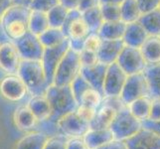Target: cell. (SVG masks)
I'll return each instance as SVG.
<instances>
[{"instance_id": "cell-21", "label": "cell", "mask_w": 160, "mask_h": 149, "mask_svg": "<svg viewBox=\"0 0 160 149\" xmlns=\"http://www.w3.org/2000/svg\"><path fill=\"white\" fill-rule=\"evenodd\" d=\"M147 66L160 64V36H149L140 48Z\"/></svg>"}, {"instance_id": "cell-24", "label": "cell", "mask_w": 160, "mask_h": 149, "mask_svg": "<svg viewBox=\"0 0 160 149\" xmlns=\"http://www.w3.org/2000/svg\"><path fill=\"white\" fill-rule=\"evenodd\" d=\"M144 75L149 87L151 98H160V64L147 66Z\"/></svg>"}, {"instance_id": "cell-46", "label": "cell", "mask_w": 160, "mask_h": 149, "mask_svg": "<svg viewBox=\"0 0 160 149\" xmlns=\"http://www.w3.org/2000/svg\"><path fill=\"white\" fill-rule=\"evenodd\" d=\"M85 40L86 39H73L69 40L70 44V49H72L73 51L77 53H81L82 50L85 49Z\"/></svg>"}, {"instance_id": "cell-23", "label": "cell", "mask_w": 160, "mask_h": 149, "mask_svg": "<svg viewBox=\"0 0 160 149\" xmlns=\"http://www.w3.org/2000/svg\"><path fill=\"white\" fill-rule=\"evenodd\" d=\"M126 23L123 21L103 22L101 29L98 30V35L102 40H122L126 29Z\"/></svg>"}, {"instance_id": "cell-20", "label": "cell", "mask_w": 160, "mask_h": 149, "mask_svg": "<svg viewBox=\"0 0 160 149\" xmlns=\"http://www.w3.org/2000/svg\"><path fill=\"white\" fill-rule=\"evenodd\" d=\"M82 138H84L88 149H97L115 140L112 132L109 128L90 129Z\"/></svg>"}, {"instance_id": "cell-47", "label": "cell", "mask_w": 160, "mask_h": 149, "mask_svg": "<svg viewBox=\"0 0 160 149\" xmlns=\"http://www.w3.org/2000/svg\"><path fill=\"white\" fill-rule=\"evenodd\" d=\"M97 149H128L124 141L121 140H113L112 142L108 143V144L103 145L102 147H98Z\"/></svg>"}, {"instance_id": "cell-25", "label": "cell", "mask_w": 160, "mask_h": 149, "mask_svg": "<svg viewBox=\"0 0 160 149\" xmlns=\"http://www.w3.org/2000/svg\"><path fill=\"white\" fill-rule=\"evenodd\" d=\"M15 123L22 130H31L36 126L38 119L31 112V109L27 107H20L16 110L14 114Z\"/></svg>"}, {"instance_id": "cell-51", "label": "cell", "mask_w": 160, "mask_h": 149, "mask_svg": "<svg viewBox=\"0 0 160 149\" xmlns=\"http://www.w3.org/2000/svg\"><path fill=\"white\" fill-rule=\"evenodd\" d=\"M33 0H12L13 5H18V6L29 7Z\"/></svg>"}, {"instance_id": "cell-27", "label": "cell", "mask_w": 160, "mask_h": 149, "mask_svg": "<svg viewBox=\"0 0 160 149\" xmlns=\"http://www.w3.org/2000/svg\"><path fill=\"white\" fill-rule=\"evenodd\" d=\"M120 19L124 23L129 24L137 22L141 17L140 9L136 0H124L120 5Z\"/></svg>"}, {"instance_id": "cell-28", "label": "cell", "mask_w": 160, "mask_h": 149, "mask_svg": "<svg viewBox=\"0 0 160 149\" xmlns=\"http://www.w3.org/2000/svg\"><path fill=\"white\" fill-rule=\"evenodd\" d=\"M151 101L149 97H143L135 99L128 107L130 112L139 120H147L149 118L150 109H151Z\"/></svg>"}, {"instance_id": "cell-7", "label": "cell", "mask_w": 160, "mask_h": 149, "mask_svg": "<svg viewBox=\"0 0 160 149\" xmlns=\"http://www.w3.org/2000/svg\"><path fill=\"white\" fill-rule=\"evenodd\" d=\"M117 63L128 76L143 73L147 67V63L141 53V50L139 48H133L125 45Z\"/></svg>"}, {"instance_id": "cell-37", "label": "cell", "mask_w": 160, "mask_h": 149, "mask_svg": "<svg viewBox=\"0 0 160 149\" xmlns=\"http://www.w3.org/2000/svg\"><path fill=\"white\" fill-rule=\"evenodd\" d=\"M58 4L59 0H33L29 8L32 11H40V12L48 13Z\"/></svg>"}, {"instance_id": "cell-29", "label": "cell", "mask_w": 160, "mask_h": 149, "mask_svg": "<svg viewBox=\"0 0 160 149\" xmlns=\"http://www.w3.org/2000/svg\"><path fill=\"white\" fill-rule=\"evenodd\" d=\"M49 28H50V24H49L47 13L31 10L29 18V32L39 36Z\"/></svg>"}, {"instance_id": "cell-11", "label": "cell", "mask_w": 160, "mask_h": 149, "mask_svg": "<svg viewBox=\"0 0 160 149\" xmlns=\"http://www.w3.org/2000/svg\"><path fill=\"white\" fill-rule=\"evenodd\" d=\"M62 134L68 137H84V135L91 129L90 122L82 118L77 112H70L64 115L57 122Z\"/></svg>"}, {"instance_id": "cell-50", "label": "cell", "mask_w": 160, "mask_h": 149, "mask_svg": "<svg viewBox=\"0 0 160 149\" xmlns=\"http://www.w3.org/2000/svg\"><path fill=\"white\" fill-rule=\"evenodd\" d=\"M12 0H0V21L4 13L12 6Z\"/></svg>"}, {"instance_id": "cell-43", "label": "cell", "mask_w": 160, "mask_h": 149, "mask_svg": "<svg viewBox=\"0 0 160 149\" xmlns=\"http://www.w3.org/2000/svg\"><path fill=\"white\" fill-rule=\"evenodd\" d=\"M148 120L153 122L160 121V98H152L151 101V109Z\"/></svg>"}, {"instance_id": "cell-45", "label": "cell", "mask_w": 160, "mask_h": 149, "mask_svg": "<svg viewBox=\"0 0 160 149\" xmlns=\"http://www.w3.org/2000/svg\"><path fill=\"white\" fill-rule=\"evenodd\" d=\"M100 5H101V0H80L79 10L82 13L87 10L100 6Z\"/></svg>"}, {"instance_id": "cell-33", "label": "cell", "mask_w": 160, "mask_h": 149, "mask_svg": "<svg viewBox=\"0 0 160 149\" xmlns=\"http://www.w3.org/2000/svg\"><path fill=\"white\" fill-rule=\"evenodd\" d=\"M103 102H104V96L102 92H100L98 90L93 89L92 87L82 96L79 102V106H85V107L98 109L102 106Z\"/></svg>"}, {"instance_id": "cell-14", "label": "cell", "mask_w": 160, "mask_h": 149, "mask_svg": "<svg viewBox=\"0 0 160 149\" xmlns=\"http://www.w3.org/2000/svg\"><path fill=\"white\" fill-rule=\"evenodd\" d=\"M21 61L14 43H0V69L2 71L8 75H16Z\"/></svg>"}, {"instance_id": "cell-40", "label": "cell", "mask_w": 160, "mask_h": 149, "mask_svg": "<svg viewBox=\"0 0 160 149\" xmlns=\"http://www.w3.org/2000/svg\"><path fill=\"white\" fill-rule=\"evenodd\" d=\"M141 14L160 9V0H136Z\"/></svg>"}, {"instance_id": "cell-3", "label": "cell", "mask_w": 160, "mask_h": 149, "mask_svg": "<svg viewBox=\"0 0 160 149\" xmlns=\"http://www.w3.org/2000/svg\"><path fill=\"white\" fill-rule=\"evenodd\" d=\"M17 75L24 82L27 90L33 97L46 95L50 85L47 81L41 61L22 60Z\"/></svg>"}, {"instance_id": "cell-4", "label": "cell", "mask_w": 160, "mask_h": 149, "mask_svg": "<svg viewBox=\"0 0 160 149\" xmlns=\"http://www.w3.org/2000/svg\"><path fill=\"white\" fill-rule=\"evenodd\" d=\"M142 128V121L136 118L125 106L118 110L117 117L109 126L114 139L121 141H124L132 135L136 134Z\"/></svg>"}, {"instance_id": "cell-30", "label": "cell", "mask_w": 160, "mask_h": 149, "mask_svg": "<svg viewBox=\"0 0 160 149\" xmlns=\"http://www.w3.org/2000/svg\"><path fill=\"white\" fill-rule=\"evenodd\" d=\"M139 23L150 36H157L160 34V9L142 14L138 20Z\"/></svg>"}, {"instance_id": "cell-42", "label": "cell", "mask_w": 160, "mask_h": 149, "mask_svg": "<svg viewBox=\"0 0 160 149\" xmlns=\"http://www.w3.org/2000/svg\"><path fill=\"white\" fill-rule=\"evenodd\" d=\"M97 110L98 109H95V108H92V107H85V106H79L78 108H77L76 112H78V114L82 118H84L86 121L88 122H92V120L95 117V115L97 113Z\"/></svg>"}, {"instance_id": "cell-5", "label": "cell", "mask_w": 160, "mask_h": 149, "mask_svg": "<svg viewBox=\"0 0 160 149\" xmlns=\"http://www.w3.org/2000/svg\"><path fill=\"white\" fill-rule=\"evenodd\" d=\"M82 63L80 54L69 49L64 58L58 65L55 73L53 85L70 86L73 81L81 74Z\"/></svg>"}, {"instance_id": "cell-38", "label": "cell", "mask_w": 160, "mask_h": 149, "mask_svg": "<svg viewBox=\"0 0 160 149\" xmlns=\"http://www.w3.org/2000/svg\"><path fill=\"white\" fill-rule=\"evenodd\" d=\"M102 42V39L101 38V36L98 35V33L92 32L91 34L86 38L84 50H88V51L98 53V49L101 47Z\"/></svg>"}, {"instance_id": "cell-53", "label": "cell", "mask_w": 160, "mask_h": 149, "mask_svg": "<svg viewBox=\"0 0 160 149\" xmlns=\"http://www.w3.org/2000/svg\"><path fill=\"white\" fill-rule=\"evenodd\" d=\"M159 36H160V34H159Z\"/></svg>"}, {"instance_id": "cell-15", "label": "cell", "mask_w": 160, "mask_h": 149, "mask_svg": "<svg viewBox=\"0 0 160 149\" xmlns=\"http://www.w3.org/2000/svg\"><path fill=\"white\" fill-rule=\"evenodd\" d=\"M128 149H160V135L143 127L136 134L124 140Z\"/></svg>"}, {"instance_id": "cell-39", "label": "cell", "mask_w": 160, "mask_h": 149, "mask_svg": "<svg viewBox=\"0 0 160 149\" xmlns=\"http://www.w3.org/2000/svg\"><path fill=\"white\" fill-rule=\"evenodd\" d=\"M67 141L68 139L66 138L65 135L50 137L47 140L44 149H67Z\"/></svg>"}, {"instance_id": "cell-17", "label": "cell", "mask_w": 160, "mask_h": 149, "mask_svg": "<svg viewBox=\"0 0 160 149\" xmlns=\"http://www.w3.org/2000/svg\"><path fill=\"white\" fill-rule=\"evenodd\" d=\"M108 70V65L98 62L97 64L89 66V67H82L81 75L89 82V84L103 95V84Z\"/></svg>"}, {"instance_id": "cell-1", "label": "cell", "mask_w": 160, "mask_h": 149, "mask_svg": "<svg viewBox=\"0 0 160 149\" xmlns=\"http://www.w3.org/2000/svg\"><path fill=\"white\" fill-rule=\"evenodd\" d=\"M29 7L12 5L0 21V43H16L29 32Z\"/></svg>"}, {"instance_id": "cell-49", "label": "cell", "mask_w": 160, "mask_h": 149, "mask_svg": "<svg viewBox=\"0 0 160 149\" xmlns=\"http://www.w3.org/2000/svg\"><path fill=\"white\" fill-rule=\"evenodd\" d=\"M142 125L144 128H147V129H150L154 132H156L160 135V121L159 122H153V121H150V120H143L142 121Z\"/></svg>"}, {"instance_id": "cell-12", "label": "cell", "mask_w": 160, "mask_h": 149, "mask_svg": "<svg viewBox=\"0 0 160 149\" xmlns=\"http://www.w3.org/2000/svg\"><path fill=\"white\" fill-rule=\"evenodd\" d=\"M18 53L22 60L26 61H41L44 53V46L39 36L28 32L26 35L15 43Z\"/></svg>"}, {"instance_id": "cell-18", "label": "cell", "mask_w": 160, "mask_h": 149, "mask_svg": "<svg viewBox=\"0 0 160 149\" xmlns=\"http://www.w3.org/2000/svg\"><path fill=\"white\" fill-rule=\"evenodd\" d=\"M123 47L124 43L122 40H102L97 53L98 62L108 66L117 63Z\"/></svg>"}, {"instance_id": "cell-44", "label": "cell", "mask_w": 160, "mask_h": 149, "mask_svg": "<svg viewBox=\"0 0 160 149\" xmlns=\"http://www.w3.org/2000/svg\"><path fill=\"white\" fill-rule=\"evenodd\" d=\"M67 149H88L82 137H72L67 141Z\"/></svg>"}, {"instance_id": "cell-10", "label": "cell", "mask_w": 160, "mask_h": 149, "mask_svg": "<svg viewBox=\"0 0 160 149\" xmlns=\"http://www.w3.org/2000/svg\"><path fill=\"white\" fill-rule=\"evenodd\" d=\"M61 29L69 40L86 39L92 33L79 9L69 11L65 23Z\"/></svg>"}, {"instance_id": "cell-2", "label": "cell", "mask_w": 160, "mask_h": 149, "mask_svg": "<svg viewBox=\"0 0 160 149\" xmlns=\"http://www.w3.org/2000/svg\"><path fill=\"white\" fill-rule=\"evenodd\" d=\"M45 96L52 107V115L48 121L53 123L57 124L60 118L70 112H76L79 107L71 86L51 85Z\"/></svg>"}, {"instance_id": "cell-9", "label": "cell", "mask_w": 160, "mask_h": 149, "mask_svg": "<svg viewBox=\"0 0 160 149\" xmlns=\"http://www.w3.org/2000/svg\"><path fill=\"white\" fill-rule=\"evenodd\" d=\"M126 79H128V75L124 73L118 63L108 65L103 84L104 98H118Z\"/></svg>"}, {"instance_id": "cell-41", "label": "cell", "mask_w": 160, "mask_h": 149, "mask_svg": "<svg viewBox=\"0 0 160 149\" xmlns=\"http://www.w3.org/2000/svg\"><path fill=\"white\" fill-rule=\"evenodd\" d=\"M80 59L82 67H89V66H92L98 62L97 53L88 51V50H82L80 53Z\"/></svg>"}, {"instance_id": "cell-8", "label": "cell", "mask_w": 160, "mask_h": 149, "mask_svg": "<svg viewBox=\"0 0 160 149\" xmlns=\"http://www.w3.org/2000/svg\"><path fill=\"white\" fill-rule=\"evenodd\" d=\"M70 49V44H69V39L67 38L63 43L59 44V45L55 47H50V48H45L44 49L43 57H42V65L44 71H45V75L49 85H53L55 73L58 65L64 58L65 54Z\"/></svg>"}, {"instance_id": "cell-6", "label": "cell", "mask_w": 160, "mask_h": 149, "mask_svg": "<svg viewBox=\"0 0 160 149\" xmlns=\"http://www.w3.org/2000/svg\"><path fill=\"white\" fill-rule=\"evenodd\" d=\"M143 97H150L149 87H148L144 73L128 76V79L119 96L121 103L125 107H128L135 99Z\"/></svg>"}, {"instance_id": "cell-26", "label": "cell", "mask_w": 160, "mask_h": 149, "mask_svg": "<svg viewBox=\"0 0 160 149\" xmlns=\"http://www.w3.org/2000/svg\"><path fill=\"white\" fill-rule=\"evenodd\" d=\"M49 137L42 132H32L24 136L16 145V149H44Z\"/></svg>"}, {"instance_id": "cell-22", "label": "cell", "mask_w": 160, "mask_h": 149, "mask_svg": "<svg viewBox=\"0 0 160 149\" xmlns=\"http://www.w3.org/2000/svg\"><path fill=\"white\" fill-rule=\"evenodd\" d=\"M28 107L34 113L38 121L49 120L52 115V107L46 96L33 97L28 103Z\"/></svg>"}, {"instance_id": "cell-48", "label": "cell", "mask_w": 160, "mask_h": 149, "mask_svg": "<svg viewBox=\"0 0 160 149\" xmlns=\"http://www.w3.org/2000/svg\"><path fill=\"white\" fill-rule=\"evenodd\" d=\"M80 0H59V3L69 11L79 9Z\"/></svg>"}, {"instance_id": "cell-32", "label": "cell", "mask_w": 160, "mask_h": 149, "mask_svg": "<svg viewBox=\"0 0 160 149\" xmlns=\"http://www.w3.org/2000/svg\"><path fill=\"white\" fill-rule=\"evenodd\" d=\"M82 15L84 20L86 21V23L89 26L91 32L98 33L104 22L100 6L87 10L85 12H82Z\"/></svg>"}, {"instance_id": "cell-36", "label": "cell", "mask_w": 160, "mask_h": 149, "mask_svg": "<svg viewBox=\"0 0 160 149\" xmlns=\"http://www.w3.org/2000/svg\"><path fill=\"white\" fill-rule=\"evenodd\" d=\"M101 12L104 22L119 21L120 19V6L115 4H101Z\"/></svg>"}, {"instance_id": "cell-16", "label": "cell", "mask_w": 160, "mask_h": 149, "mask_svg": "<svg viewBox=\"0 0 160 149\" xmlns=\"http://www.w3.org/2000/svg\"><path fill=\"white\" fill-rule=\"evenodd\" d=\"M0 92L9 101L18 102L24 98L28 90L18 75H9L0 82Z\"/></svg>"}, {"instance_id": "cell-35", "label": "cell", "mask_w": 160, "mask_h": 149, "mask_svg": "<svg viewBox=\"0 0 160 149\" xmlns=\"http://www.w3.org/2000/svg\"><path fill=\"white\" fill-rule=\"evenodd\" d=\"M70 86H71L72 92L74 93V97L76 98L77 102H78V104H79V102L82 96L84 95L90 87H92V86L89 84V82H88L81 74L73 81V82H72Z\"/></svg>"}, {"instance_id": "cell-19", "label": "cell", "mask_w": 160, "mask_h": 149, "mask_svg": "<svg viewBox=\"0 0 160 149\" xmlns=\"http://www.w3.org/2000/svg\"><path fill=\"white\" fill-rule=\"evenodd\" d=\"M149 36L150 35L144 29V27L137 21L126 25L122 41L125 46L140 49Z\"/></svg>"}, {"instance_id": "cell-52", "label": "cell", "mask_w": 160, "mask_h": 149, "mask_svg": "<svg viewBox=\"0 0 160 149\" xmlns=\"http://www.w3.org/2000/svg\"><path fill=\"white\" fill-rule=\"evenodd\" d=\"M124 0H101V4H115L120 5Z\"/></svg>"}, {"instance_id": "cell-13", "label": "cell", "mask_w": 160, "mask_h": 149, "mask_svg": "<svg viewBox=\"0 0 160 149\" xmlns=\"http://www.w3.org/2000/svg\"><path fill=\"white\" fill-rule=\"evenodd\" d=\"M112 98H104L102 104L98 108L95 117L91 122V129H107L109 128L118 110L123 107L122 103H112Z\"/></svg>"}, {"instance_id": "cell-31", "label": "cell", "mask_w": 160, "mask_h": 149, "mask_svg": "<svg viewBox=\"0 0 160 149\" xmlns=\"http://www.w3.org/2000/svg\"><path fill=\"white\" fill-rule=\"evenodd\" d=\"M39 39L43 44L44 48H50L63 43L67 39V37L65 36L62 29L50 27L45 32H43L41 35H39Z\"/></svg>"}, {"instance_id": "cell-34", "label": "cell", "mask_w": 160, "mask_h": 149, "mask_svg": "<svg viewBox=\"0 0 160 149\" xmlns=\"http://www.w3.org/2000/svg\"><path fill=\"white\" fill-rule=\"evenodd\" d=\"M68 13L69 10L62 6L60 3L56 5L54 8H52L47 13L50 27H52V28H59V29L62 28L65 23V20L68 16Z\"/></svg>"}]
</instances>
